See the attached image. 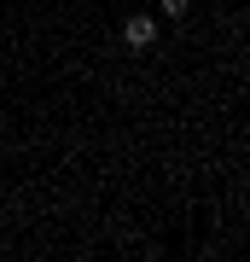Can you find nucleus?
Returning <instances> with one entry per match:
<instances>
[{"label": "nucleus", "instance_id": "2", "mask_svg": "<svg viewBox=\"0 0 250 262\" xmlns=\"http://www.w3.org/2000/svg\"><path fill=\"white\" fill-rule=\"evenodd\" d=\"M157 6H163V18L175 24V18H186V12H192V0H157Z\"/></svg>", "mask_w": 250, "mask_h": 262}, {"label": "nucleus", "instance_id": "1", "mask_svg": "<svg viewBox=\"0 0 250 262\" xmlns=\"http://www.w3.org/2000/svg\"><path fill=\"white\" fill-rule=\"evenodd\" d=\"M151 41H157V18H146V12H134V18L122 24V47H128V53H146Z\"/></svg>", "mask_w": 250, "mask_h": 262}]
</instances>
